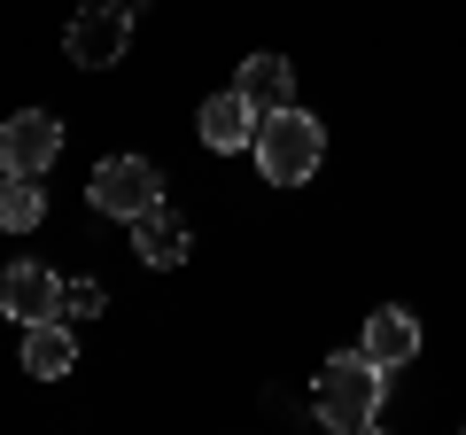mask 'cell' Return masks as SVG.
Instances as JSON below:
<instances>
[{"label":"cell","instance_id":"1","mask_svg":"<svg viewBox=\"0 0 466 435\" xmlns=\"http://www.w3.org/2000/svg\"><path fill=\"white\" fill-rule=\"evenodd\" d=\"M249 156H257V171H265L272 187H303L319 164H327V125H319L311 109H296V101H288V109H265Z\"/></svg>","mask_w":466,"mask_h":435},{"label":"cell","instance_id":"2","mask_svg":"<svg viewBox=\"0 0 466 435\" xmlns=\"http://www.w3.org/2000/svg\"><path fill=\"white\" fill-rule=\"evenodd\" d=\"M381 389H389V373L373 366L366 350H342V358H327V373H319V420L327 428H342V435H366L373 420H381Z\"/></svg>","mask_w":466,"mask_h":435},{"label":"cell","instance_id":"3","mask_svg":"<svg viewBox=\"0 0 466 435\" xmlns=\"http://www.w3.org/2000/svg\"><path fill=\"white\" fill-rule=\"evenodd\" d=\"M156 202H164V171L140 164V156H109V164L94 171V210L101 218H125V226H133V218L156 210Z\"/></svg>","mask_w":466,"mask_h":435},{"label":"cell","instance_id":"4","mask_svg":"<svg viewBox=\"0 0 466 435\" xmlns=\"http://www.w3.org/2000/svg\"><path fill=\"white\" fill-rule=\"evenodd\" d=\"M125 39H133V16H116L109 0H94V8H78L63 32V55L78 70H116L125 63Z\"/></svg>","mask_w":466,"mask_h":435},{"label":"cell","instance_id":"5","mask_svg":"<svg viewBox=\"0 0 466 435\" xmlns=\"http://www.w3.org/2000/svg\"><path fill=\"white\" fill-rule=\"evenodd\" d=\"M55 156H63V125H55L47 109H16V117L0 125V171H24V179H39Z\"/></svg>","mask_w":466,"mask_h":435},{"label":"cell","instance_id":"6","mask_svg":"<svg viewBox=\"0 0 466 435\" xmlns=\"http://www.w3.org/2000/svg\"><path fill=\"white\" fill-rule=\"evenodd\" d=\"M0 311L16 319V327H32V319H63V280H55L47 265H8V272H0Z\"/></svg>","mask_w":466,"mask_h":435},{"label":"cell","instance_id":"7","mask_svg":"<svg viewBox=\"0 0 466 435\" xmlns=\"http://www.w3.org/2000/svg\"><path fill=\"white\" fill-rule=\"evenodd\" d=\"M358 350L373 358L381 373H397V366H412V350H420V319L404 311V303H381V311L366 319V342Z\"/></svg>","mask_w":466,"mask_h":435},{"label":"cell","instance_id":"8","mask_svg":"<svg viewBox=\"0 0 466 435\" xmlns=\"http://www.w3.org/2000/svg\"><path fill=\"white\" fill-rule=\"evenodd\" d=\"M195 133H202V148H218V156L249 148V140H257V109L241 101V86H233V94H210V101H202Z\"/></svg>","mask_w":466,"mask_h":435},{"label":"cell","instance_id":"9","mask_svg":"<svg viewBox=\"0 0 466 435\" xmlns=\"http://www.w3.org/2000/svg\"><path fill=\"white\" fill-rule=\"evenodd\" d=\"M133 257H140L148 272H171V265H187V226L164 210V202L133 218Z\"/></svg>","mask_w":466,"mask_h":435},{"label":"cell","instance_id":"10","mask_svg":"<svg viewBox=\"0 0 466 435\" xmlns=\"http://www.w3.org/2000/svg\"><path fill=\"white\" fill-rule=\"evenodd\" d=\"M70 366H78L70 327L63 319H32V327H24V373H32V381H63Z\"/></svg>","mask_w":466,"mask_h":435},{"label":"cell","instance_id":"11","mask_svg":"<svg viewBox=\"0 0 466 435\" xmlns=\"http://www.w3.org/2000/svg\"><path fill=\"white\" fill-rule=\"evenodd\" d=\"M233 86H241V101H249L257 117L296 101V70H288V55H249V63L233 70Z\"/></svg>","mask_w":466,"mask_h":435},{"label":"cell","instance_id":"12","mask_svg":"<svg viewBox=\"0 0 466 435\" xmlns=\"http://www.w3.org/2000/svg\"><path fill=\"white\" fill-rule=\"evenodd\" d=\"M39 218H47L39 179H24V171H0V226H8V234H32Z\"/></svg>","mask_w":466,"mask_h":435},{"label":"cell","instance_id":"13","mask_svg":"<svg viewBox=\"0 0 466 435\" xmlns=\"http://www.w3.org/2000/svg\"><path fill=\"white\" fill-rule=\"evenodd\" d=\"M101 303H109V288H101V280H63V319H94Z\"/></svg>","mask_w":466,"mask_h":435},{"label":"cell","instance_id":"14","mask_svg":"<svg viewBox=\"0 0 466 435\" xmlns=\"http://www.w3.org/2000/svg\"><path fill=\"white\" fill-rule=\"evenodd\" d=\"M109 8H116V16H140V8H148V0H109Z\"/></svg>","mask_w":466,"mask_h":435}]
</instances>
